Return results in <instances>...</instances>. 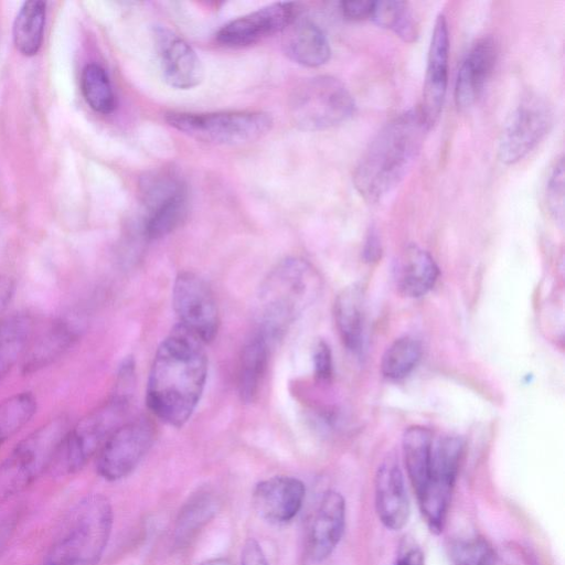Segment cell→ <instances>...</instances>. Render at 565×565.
I'll return each mask as SVG.
<instances>
[{
    "label": "cell",
    "mask_w": 565,
    "mask_h": 565,
    "mask_svg": "<svg viewBox=\"0 0 565 565\" xmlns=\"http://www.w3.org/2000/svg\"><path fill=\"white\" fill-rule=\"evenodd\" d=\"M497 61V45L487 36L472 44L458 70L455 103L458 109L470 108L481 96Z\"/></svg>",
    "instance_id": "16"
},
{
    "label": "cell",
    "mask_w": 565,
    "mask_h": 565,
    "mask_svg": "<svg viewBox=\"0 0 565 565\" xmlns=\"http://www.w3.org/2000/svg\"><path fill=\"white\" fill-rule=\"evenodd\" d=\"M217 499L207 491L193 494L182 507L175 521L174 541L178 545L189 543L217 511Z\"/></svg>",
    "instance_id": "27"
},
{
    "label": "cell",
    "mask_w": 565,
    "mask_h": 565,
    "mask_svg": "<svg viewBox=\"0 0 565 565\" xmlns=\"http://www.w3.org/2000/svg\"><path fill=\"white\" fill-rule=\"evenodd\" d=\"M154 39L164 81L178 89L198 86L203 79L204 70L192 46L163 26L156 28Z\"/></svg>",
    "instance_id": "14"
},
{
    "label": "cell",
    "mask_w": 565,
    "mask_h": 565,
    "mask_svg": "<svg viewBox=\"0 0 565 565\" xmlns=\"http://www.w3.org/2000/svg\"><path fill=\"white\" fill-rule=\"evenodd\" d=\"M305 494L306 488L301 480L290 476H275L255 486L252 502L262 519L282 524L298 514Z\"/></svg>",
    "instance_id": "15"
},
{
    "label": "cell",
    "mask_w": 565,
    "mask_h": 565,
    "mask_svg": "<svg viewBox=\"0 0 565 565\" xmlns=\"http://www.w3.org/2000/svg\"><path fill=\"white\" fill-rule=\"evenodd\" d=\"M130 401L129 396L111 392L107 401L71 426L49 471L55 477L81 471L98 454L108 437L126 422Z\"/></svg>",
    "instance_id": "5"
},
{
    "label": "cell",
    "mask_w": 565,
    "mask_h": 565,
    "mask_svg": "<svg viewBox=\"0 0 565 565\" xmlns=\"http://www.w3.org/2000/svg\"><path fill=\"white\" fill-rule=\"evenodd\" d=\"M449 34L444 14L436 19L429 44L426 76L419 111L430 129L438 120L447 92Z\"/></svg>",
    "instance_id": "13"
},
{
    "label": "cell",
    "mask_w": 565,
    "mask_h": 565,
    "mask_svg": "<svg viewBox=\"0 0 565 565\" xmlns=\"http://www.w3.org/2000/svg\"><path fill=\"white\" fill-rule=\"evenodd\" d=\"M81 90L87 105L107 115L116 107L113 86L106 71L96 63L87 64L81 74Z\"/></svg>",
    "instance_id": "29"
},
{
    "label": "cell",
    "mask_w": 565,
    "mask_h": 565,
    "mask_svg": "<svg viewBox=\"0 0 565 565\" xmlns=\"http://www.w3.org/2000/svg\"><path fill=\"white\" fill-rule=\"evenodd\" d=\"M373 4L374 1H342L340 10L344 18L359 21L371 18Z\"/></svg>",
    "instance_id": "36"
},
{
    "label": "cell",
    "mask_w": 565,
    "mask_h": 565,
    "mask_svg": "<svg viewBox=\"0 0 565 565\" xmlns=\"http://www.w3.org/2000/svg\"><path fill=\"white\" fill-rule=\"evenodd\" d=\"M172 305L179 324L199 338L211 342L218 330V309L209 284L191 271L178 274L172 287Z\"/></svg>",
    "instance_id": "11"
},
{
    "label": "cell",
    "mask_w": 565,
    "mask_h": 565,
    "mask_svg": "<svg viewBox=\"0 0 565 565\" xmlns=\"http://www.w3.org/2000/svg\"><path fill=\"white\" fill-rule=\"evenodd\" d=\"M282 33L285 53L294 62L318 67L329 61L331 49L327 35L310 18L298 13Z\"/></svg>",
    "instance_id": "20"
},
{
    "label": "cell",
    "mask_w": 565,
    "mask_h": 565,
    "mask_svg": "<svg viewBox=\"0 0 565 565\" xmlns=\"http://www.w3.org/2000/svg\"><path fill=\"white\" fill-rule=\"evenodd\" d=\"M354 107V99L344 84L328 75L303 79L289 98L294 124L309 131L340 125L352 116Z\"/></svg>",
    "instance_id": "8"
},
{
    "label": "cell",
    "mask_w": 565,
    "mask_h": 565,
    "mask_svg": "<svg viewBox=\"0 0 565 565\" xmlns=\"http://www.w3.org/2000/svg\"><path fill=\"white\" fill-rule=\"evenodd\" d=\"M450 558L454 565H494V553L482 539L455 542L450 548Z\"/></svg>",
    "instance_id": "33"
},
{
    "label": "cell",
    "mask_w": 565,
    "mask_h": 565,
    "mask_svg": "<svg viewBox=\"0 0 565 565\" xmlns=\"http://www.w3.org/2000/svg\"><path fill=\"white\" fill-rule=\"evenodd\" d=\"M167 122L178 131L199 141L237 146L254 142L273 127L268 113L226 110L214 113H169Z\"/></svg>",
    "instance_id": "7"
},
{
    "label": "cell",
    "mask_w": 565,
    "mask_h": 565,
    "mask_svg": "<svg viewBox=\"0 0 565 565\" xmlns=\"http://www.w3.org/2000/svg\"><path fill=\"white\" fill-rule=\"evenodd\" d=\"M395 565H424L423 554L416 547L409 548L398 557Z\"/></svg>",
    "instance_id": "41"
},
{
    "label": "cell",
    "mask_w": 565,
    "mask_h": 565,
    "mask_svg": "<svg viewBox=\"0 0 565 565\" xmlns=\"http://www.w3.org/2000/svg\"><path fill=\"white\" fill-rule=\"evenodd\" d=\"M297 14V6L292 2L271 3L224 24L216 33V40L230 47L246 46L282 32Z\"/></svg>",
    "instance_id": "12"
},
{
    "label": "cell",
    "mask_w": 565,
    "mask_h": 565,
    "mask_svg": "<svg viewBox=\"0 0 565 565\" xmlns=\"http://www.w3.org/2000/svg\"><path fill=\"white\" fill-rule=\"evenodd\" d=\"M150 213L145 224V235L149 239H159L181 225L188 213V196L185 189L149 209Z\"/></svg>",
    "instance_id": "28"
},
{
    "label": "cell",
    "mask_w": 565,
    "mask_h": 565,
    "mask_svg": "<svg viewBox=\"0 0 565 565\" xmlns=\"http://www.w3.org/2000/svg\"><path fill=\"white\" fill-rule=\"evenodd\" d=\"M200 565H231L228 559L224 557L210 558L201 563Z\"/></svg>",
    "instance_id": "42"
},
{
    "label": "cell",
    "mask_w": 565,
    "mask_h": 565,
    "mask_svg": "<svg viewBox=\"0 0 565 565\" xmlns=\"http://www.w3.org/2000/svg\"><path fill=\"white\" fill-rule=\"evenodd\" d=\"M239 565H268L264 551L256 540L248 539L245 542Z\"/></svg>",
    "instance_id": "37"
},
{
    "label": "cell",
    "mask_w": 565,
    "mask_h": 565,
    "mask_svg": "<svg viewBox=\"0 0 565 565\" xmlns=\"http://www.w3.org/2000/svg\"><path fill=\"white\" fill-rule=\"evenodd\" d=\"M363 256L367 262H375L381 257V243L375 231H370L363 249Z\"/></svg>",
    "instance_id": "39"
},
{
    "label": "cell",
    "mask_w": 565,
    "mask_h": 565,
    "mask_svg": "<svg viewBox=\"0 0 565 565\" xmlns=\"http://www.w3.org/2000/svg\"><path fill=\"white\" fill-rule=\"evenodd\" d=\"M70 418L60 414L23 438L0 463V505L50 470L66 435Z\"/></svg>",
    "instance_id": "6"
},
{
    "label": "cell",
    "mask_w": 565,
    "mask_h": 565,
    "mask_svg": "<svg viewBox=\"0 0 565 565\" xmlns=\"http://www.w3.org/2000/svg\"><path fill=\"white\" fill-rule=\"evenodd\" d=\"M204 344L178 323L154 353L146 402L151 413L170 426H183L200 402L207 377Z\"/></svg>",
    "instance_id": "1"
},
{
    "label": "cell",
    "mask_w": 565,
    "mask_h": 565,
    "mask_svg": "<svg viewBox=\"0 0 565 565\" xmlns=\"http://www.w3.org/2000/svg\"><path fill=\"white\" fill-rule=\"evenodd\" d=\"M273 341L258 330L243 348L238 370V392L242 401L256 397L265 374Z\"/></svg>",
    "instance_id": "23"
},
{
    "label": "cell",
    "mask_w": 565,
    "mask_h": 565,
    "mask_svg": "<svg viewBox=\"0 0 565 565\" xmlns=\"http://www.w3.org/2000/svg\"><path fill=\"white\" fill-rule=\"evenodd\" d=\"M154 437V425L148 417L126 420L96 455L97 473L107 481L129 476L151 448Z\"/></svg>",
    "instance_id": "9"
},
{
    "label": "cell",
    "mask_w": 565,
    "mask_h": 565,
    "mask_svg": "<svg viewBox=\"0 0 565 565\" xmlns=\"http://www.w3.org/2000/svg\"><path fill=\"white\" fill-rule=\"evenodd\" d=\"M433 438L424 426H411L403 436V454L408 478L416 495L425 488L430 471Z\"/></svg>",
    "instance_id": "24"
},
{
    "label": "cell",
    "mask_w": 565,
    "mask_h": 565,
    "mask_svg": "<svg viewBox=\"0 0 565 565\" xmlns=\"http://www.w3.org/2000/svg\"><path fill=\"white\" fill-rule=\"evenodd\" d=\"M18 524L17 515H10L0 522V556L7 548Z\"/></svg>",
    "instance_id": "38"
},
{
    "label": "cell",
    "mask_w": 565,
    "mask_h": 565,
    "mask_svg": "<svg viewBox=\"0 0 565 565\" xmlns=\"http://www.w3.org/2000/svg\"><path fill=\"white\" fill-rule=\"evenodd\" d=\"M33 332V319L26 312L0 320V381L23 356Z\"/></svg>",
    "instance_id": "25"
},
{
    "label": "cell",
    "mask_w": 565,
    "mask_h": 565,
    "mask_svg": "<svg viewBox=\"0 0 565 565\" xmlns=\"http://www.w3.org/2000/svg\"><path fill=\"white\" fill-rule=\"evenodd\" d=\"M428 130L419 109L399 114L380 129L353 173L354 186L365 201H381L403 181Z\"/></svg>",
    "instance_id": "2"
},
{
    "label": "cell",
    "mask_w": 565,
    "mask_h": 565,
    "mask_svg": "<svg viewBox=\"0 0 565 565\" xmlns=\"http://www.w3.org/2000/svg\"><path fill=\"white\" fill-rule=\"evenodd\" d=\"M315 375L320 381H327L332 374V355L329 345L324 341H319L312 353Z\"/></svg>",
    "instance_id": "35"
},
{
    "label": "cell",
    "mask_w": 565,
    "mask_h": 565,
    "mask_svg": "<svg viewBox=\"0 0 565 565\" xmlns=\"http://www.w3.org/2000/svg\"><path fill=\"white\" fill-rule=\"evenodd\" d=\"M46 3L42 0H30L22 4L13 24V42L17 50L24 56L38 54L42 46Z\"/></svg>",
    "instance_id": "26"
},
{
    "label": "cell",
    "mask_w": 565,
    "mask_h": 565,
    "mask_svg": "<svg viewBox=\"0 0 565 565\" xmlns=\"http://www.w3.org/2000/svg\"><path fill=\"white\" fill-rule=\"evenodd\" d=\"M370 19L382 28L391 30L405 42H413L417 36L414 15L405 1H374Z\"/></svg>",
    "instance_id": "30"
},
{
    "label": "cell",
    "mask_w": 565,
    "mask_h": 565,
    "mask_svg": "<svg viewBox=\"0 0 565 565\" xmlns=\"http://www.w3.org/2000/svg\"><path fill=\"white\" fill-rule=\"evenodd\" d=\"M81 330V326L68 318L50 322L34 338L31 337L22 356V373H36L54 363L75 344Z\"/></svg>",
    "instance_id": "17"
},
{
    "label": "cell",
    "mask_w": 565,
    "mask_h": 565,
    "mask_svg": "<svg viewBox=\"0 0 565 565\" xmlns=\"http://www.w3.org/2000/svg\"><path fill=\"white\" fill-rule=\"evenodd\" d=\"M113 523L108 498L102 493L85 495L63 520L41 565H98Z\"/></svg>",
    "instance_id": "3"
},
{
    "label": "cell",
    "mask_w": 565,
    "mask_h": 565,
    "mask_svg": "<svg viewBox=\"0 0 565 565\" xmlns=\"http://www.w3.org/2000/svg\"><path fill=\"white\" fill-rule=\"evenodd\" d=\"M14 285L6 275L0 274V312H2L8 306L12 295Z\"/></svg>",
    "instance_id": "40"
},
{
    "label": "cell",
    "mask_w": 565,
    "mask_h": 565,
    "mask_svg": "<svg viewBox=\"0 0 565 565\" xmlns=\"http://www.w3.org/2000/svg\"><path fill=\"white\" fill-rule=\"evenodd\" d=\"M36 412L31 392L17 393L0 402V448L30 422Z\"/></svg>",
    "instance_id": "32"
},
{
    "label": "cell",
    "mask_w": 565,
    "mask_h": 565,
    "mask_svg": "<svg viewBox=\"0 0 565 565\" xmlns=\"http://www.w3.org/2000/svg\"><path fill=\"white\" fill-rule=\"evenodd\" d=\"M546 204L553 217L564 220V159L561 156L552 166L546 182Z\"/></svg>",
    "instance_id": "34"
},
{
    "label": "cell",
    "mask_w": 565,
    "mask_h": 565,
    "mask_svg": "<svg viewBox=\"0 0 565 565\" xmlns=\"http://www.w3.org/2000/svg\"><path fill=\"white\" fill-rule=\"evenodd\" d=\"M420 356L422 345L418 340L409 335L398 338L383 354L381 371L387 379H403L415 369Z\"/></svg>",
    "instance_id": "31"
},
{
    "label": "cell",
    "mask_w": 565,
    "mask_h": 565,
    "mask_svg": "<svg viewBox=\"0 0 565 565\" xmlns=\"http://www.w3.org/2000/svg\"><path fill=\"white\" fill-rule=\"evenodd\" d=\"M321 286L319 273L306 259L288 257L279 262L260 286L259 330L274 342L315 302Z\"/></svg>",
    "instance_id": "4"
},
{
    "label": "cell",
    "mask_w": 565,
    "mask_h": 565,
    "mask_svg": "<svg viewBox=\"0 0 565 565\" xmlns=\"http://www.w3.org/2000/svg\"><path fill=\"white\" fill-rule=\"evenodd\" d=\"M394 273L398 292L404 297L418 298L434 287L439 270L428 252L409 245L399 255Z\"/></svg>",
    "instance_id": "21"
},
{
    "label": "cell",
    "mask_w": 565,
    "mask_h": 565,
    "mask_svg": "<svg viewBox=\"0 0 565 565\" xmlns=\"http://www.w3.org/2000/svg\"><path fill=\"white\" fill-rule=\"evenodd\" d=\"M334 322L343 344L358 352L364 338V294L360 286L352 285L342 289L333 305Z\"/></svg>",
    "instance_id": "22"
},
{
    "label": "cell",
    "mask_w": 565,
    "mask_h": 565,
    "mask_svg": "<svg viewBox=\"0 0 565 565\" xmlns=\"http://www.w3.org/2000/svg\"><path fill=\"white\" fill-rule=\"evenodd\" d=\"M375 509L380 521L390 530L403 529L409 518V501L403 473L393 459L385 460L375 476Z\"/></svg>",
    "instance_id": "18"
},
{
    "label": "cell",
    "mask_w": 565,
    "mask_h": 565,
    "mask_svg": "<svg viewBox=\"0 0 565 565\" xmlns=\"http://www.w3.org/2000/svg\"><path fill=\"white\" fill-rule=\"evenodd\" d=\"M345 524V501L333 490L327 491L315 514L308 552L316 562L328 558L340 542Z\"/></svg>",
    "instance_id": "19"
},
{
    "label": "cell",
    "mask_w": 565,
    "mask_h": 565,
    "mask_svg": "<svg viewBox=\"0 0 565 565\" xmlns=\"http://www.w3.org/2000/svg\"><path fill=\"white\" fill-rule=\"evenodd\" d=\"M553 122L547 102L534 94L523 97L509 116L499 141V158L513 164L527 156L545 137Z\"/></svg>",
    "instance_id": "10"
}]
</instances>
